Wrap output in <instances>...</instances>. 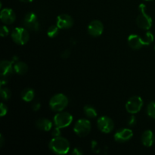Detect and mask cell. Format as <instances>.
Segmentation results:
<instances>
[{"mask_svg": "<svg viewBox=\"0 0 155 155\" xmlns=\"http://www.w3.org/2000/svg\"><path fill=\"white\" fill-rule=\"evenodd\" d=\"M49 148L53 153L57 154H65L69 151V142L64 137H54L49 142Z\"/></svg>", "mask_w": 155, "mask_h": 155, "instance_id": "1", "label": "cell"}, {"mask_svg": "<svg viewBox=\"0 0 155 155\" xmlns=\"http://www.w3.org/2000/svg\"><path fill=\"white\" fill-rule=\"evenodd\" d=\"M139 9L141 13L136 18L138 27L142 30H149L152 26V19L145 12L146 6L144 4H141L139 6Z\"/></svg>", "mask_w": 155, "mask_h": 155, "instance_id": "2", "label": "cell"}, {"mask_svg": "<svg viewBox=\"0 0 155 155\" xmlns=\"http://www.w3.org/2000/svg\"><path fill=\"white\" fill-rule=\"evenodd\" d=\"M68 98L64 94L58 93L53 95L49 101V106L54 111L61 112L68 106Z\"/></svg>", "mask_w": 155, "mask_h": 155, "instance_id": "3", "label": "cell"}, {"mask_svg": "<svg viewBox=\"0 0 155 155\" xmlns=\"http://www.w3.org/2000/svg\"><path fill=\"white\" fill-rule=\"evenodd\" d=\"M12 38L14 42L18 45H25L30 39L28 30L24 27H16L12 31Z\"/></svg>", "mask_w": 155, "mask_h": 155, "instance_id": "4", "label": "cell"}, {"mask_svg": "<svg viewBox=\"0 0 155 155\" xmlns=\"http://www.w3.org/2000/svg\"><path fill=\"white\" fill-rule=\"evenodd\" d=\"M74 131L79 137H86L91 131L90 121L86 119H80L75 124Z\"/></svg>", "mask_w": 155, "mask_h": 155, "instance_id": "5", "label": "cell"}, {"mask_svg": "<svg viewBox=\"0 0 155 155\" xmlns=\"http://www.w3.org/2000/svg\"><path fill=\"white\" fill-rule=\"evenodd\" d=\"M22 24L26 29L30 31L36 32L39 30V24L37 16L33 12H29L22 21Z\"/></svg>", "mask_w": 155, "mask_h": 155, "instance_id": "6", "label": "cell"}, {"mask_svg": "<svg viewBox=\"0 0 155 155\" xmlns=\"http://www.w3.org/2000/svg\"><path fill=\"white\" fill-rule=\"evenodd\" d=\"M73 121V116L68 112H61L58 113L54 117V125L60 129L65 128L69 127Z\"/></svg>", "mask_w": 155, "mask_h": 155, "instance_id": "7", "label": "cell"}, {"mask_svg": "<svg viewBox=\"0 0 155 155\" xmlns=\"http://www.w3.org/2000/svg\"><path fill=\"white\" fill-rule=\"evenodd\" d=\"M143 106V100L139 96H133L128 100L126 104V109L127 112L134 114L141 110Z\"/></svg>", "mask_w": 155, "mask_h": 155, "instance_id": "8", "label": "cell"}, {"mask_svg": "<svg viewBox=\"0 0 155 155\" xmlns=\"http://www.w3.org/2000/svg\"><path fill=\"white\" fill-rule=\"evenodd\" d=\"M98 128L101 133H109L114 128V124L111 118L107 116L101 117L97 121Z\"/></svg>", "mask_w": 155, "mask_h": 155, "instance_id": "9", "label": "cell"}, {"mask_svg": "<svg viewBox=\"0 0 155 155\" xmlns=\"http://www.w3.org/2000/svg\"><path fill=\"white\" fill-rule=\"evenodd\" d=\"M104 31V25L98 20L92 21L88 27V32L89 34L94 37H98L101 36Z\"/></svg>", "mask_w": 155, "mask_h": 155, "instance_id": "10", "label": "cell"}, {"mask_svg": "<svg viewBox=\"0 0 155 155\" xmlns=\"http://www.w3.org/2000/svg\"><path fill=\"white\" fill-rule=\"evenodd\" d=\"M133 136V133L130 129L124 128L118 130L114 134V139L119 143L127 142L130 140Z\"/></svg>", "mask_w": 155, "mask_h": 155, "instance_id": "11", "label": "cell"}, {"mask_svg": "<svg viewBox=\"0 0 155 155\" xmlns=\"http://www.w3.org/2000/svg\"><path fill=\"white\" fill-rule=\"evenodd\" d=\"M56 24L60 29H69L74 24V20L69 15L62 14L58 16Z\"/></svg>", "mask_w": 155, "mask_h": 155, "instance_id": "12", "label": "cell"}, {"mask_svg": "<svg viewBox=\"0 0 155 155\" xmlns=\"http://www.w3.org/2000/svg\"><path fill=\"white\" fill-rule=\"evenodd\" d=\"M0 18L5 24H12L15 21L16 15L12 9L6 8L1 11Z\"/></svg>", "mask_w": 155, "mask_h": 155, "instance_id": "13", "label": "cell"}, {"mask_svg": "<svg viewBox=\"0 0 155 155\" xmlns=\"http://www.w3.org/2000/svg\"><path fill=\"white\" fill-rule=\"evenodd\" d=\"M13 62L12 61L3 60L0 64V68H1V76H5V77H10L11 74L14 72Z\"/></svg>", "mask_w": 155, "mask_h": 155, "instance_id": "14", "label": "cell"}, {"mask_svg": "<svg viewBox=\"0 0 155 155\" xmlns=\"http://www.w3.org/2000/svg\"><path fill=\"white\" fill-rule=\"evenodd\" d=\"M128 44L130 48L135 50L139 49L144 45L142 36H139L136 34L130 35V36L128 37Z\"/></svg>", "mask_w": 155, "mask_h": 155, "instance_id": "15", "label": "cell"}, {"mask_svg": "<svg viewBox=\"0 0 155 155\" xmlns=\"http://www.w3.org/2000/svg\"><path fill=\"white\" fill-rule=\"evenodd\" d=\"M155 137L152 131L151 130H146L144 132L142 135V142L143 145L145 147L152 146L154 143Z\"/></svg>", "mask_w": 155, "mask_h": 155, "instance_id": "16", "label": "cell"}, {"mask_svg": "<svg viewBox=\"0 0 155 155\" xmlns=\"http://www.w3.org/2000/svg\"><path fill=\"white\" fill-rule=\"evenodd\" d=\"M36 127L42 131L48 132L52 127V123L46 118H40L36 122Z\"/></svg>", "mask_w": 155, "mask_h": 155, "instance_id": "17", "label": "cell"}, {"mask_svg": "<svg viewBox=\"0 0 155 155\" xmlns=\"http://www.w3.org/2000/svg\"><path fill=\"white\" fill-rule=\"evenodd\" d=\"M21 98L24 100L26 102H30V101H33L35 96V92L33 89L31 88H26L24 90L21 92Z\"/></svg>", "mask_w": 155, "mask_h": 155, "instance_id": "18", "label": "cell"}, {"mask_svg": "<svg viewBox=\"0 0 155 155\" xmlns=\"http://www.w3.org/2000/svg\"><path fill=\"white\" fill-rule=\"evenodd\" d=\"M14 70H15L16 74H19V75H23V74L27 73L28 67H27V64L24 63V62L18 61L14 65Z\"/></svg>", "mask_w": 155, "mask_h": 155, "instance_id": "19", "label": "cell"}, {"mask_svg": "<svg viewBox=\"0 0 155 155\" xmlns=\"http://www.w3.org/2000/svg\"><path fill=\"white\" fill-rule=\"evenodd\" d=\"M86 116L89 118H95L97 117V111L92 106L86 105L83 108Z\"/></svg>", "mask_w": 155, "mask_h": 155, "instance_id": "20", "label": "cell"}, {"mask_svg": "<svg viewBox=\"0 0 155 155\" xmlns=\"http://www.w3.org/2000/svg\"><path fill=\"white\" fill-rule=\"evenodd\" d=\"M154 35L152 34V33L151 32H147L143 36H142V42H143L144 45H149L154 41Z\"/></svg>", "mask_w": 155, "mask_h": 155, "instance_id": "21", "label": "cell"}, {"mask_svg": "<svg viewBox=\"0 0 155 155\" xmlns=\"http://www.w3.org/2000/svg\"><path fill=\"white\" fill-rule=\"evenodd\" d=\"M59 27H58L57 24L56 25H51L49 28L47 30V35L49 36L50 38H54L58 36L59 32Z\"/></svg>", "mask_w": 155, "mask_h": 155, "instance_id": "22", "label": "cell"}, {"mask_svg": "<svg viewBox=\"0 0 155 155\" xmlns=\"http://www.w3.org/2000/svg\"><path fill=\"white\" fill-rule=\"evenodd\" d=\"M147 113L150 117L155 120V101H151L147 107Z\"/></svg>", "mask_w": 155, "mask_h": 155, "instance_id": "23", "label": "cell"}, {"mask_svg": "<svg viewBox=\"0 0 155 155\" xmlns=\"http://www.w3.org/2000/svg\"><path fill=\"white\" fill-rule=\"evenodd\" d=\"M11 93L10 89L8 88H2L1 89V97L3 100H8L11 98Z\"/></svg>", "mask_w": 155, "mask_h": 155, "instance_id": "24", "label": "cell"}, {"mask_svg": "<svg viewBox=\"0 0 155 155\" xmlns=\"http://www.w3.org/2000/svg\"><path fill=\"white\" fill-rule=\"evenodd\" d=\"M8 113V108L6 105H5L3 103H1L0 104V116L4 117L5 115L7 114Z\"/></svg>", "mask_w": 155, "mask_h": 155, "instance_id": "25", "label": "cell"}, {"mask_svg": "<svg viewBox=\"0 0 155 155\" xmlns=\"http://www.w3.org/2000/svg\"><path fill=\"white\" fill-rule=\"evenodd\" d=\"M0 34L2 37L7 36L9 34V30L6 26H2L1 30H0Z\"/></svg>", "mask_w": 155, "mask_h": 155, "instance_id": "26", "label": "cell"}, {"mask_svg": "<svg viewBox=\"0 0 155 155\" xmlns=\"http://www.w3.org/2000/svg\"><path fill=\"white\" fill-rule=\"evenodd\" d=\"M61 133L60 131V128H58V127H56V128H54V130H52V132H51V136H53V137H58V136H61Z\"/></svg>", "mask_w": 155, "mask_h": 155, "instance_id": "27", "label": "cell"}, {"mask_svg": "<svg viewBox=\"0 0 155 155\" xmlns=\"http://www.w3.org/2000/svg\"><path fill=\"white\" fill-rule=\"evenodd\" d=\"M136 119L134 116L130 117V119L128 120V124L130 127H133V126L136 125Z\"/></svg>", "mask_w": 155, "mask_h": 155, "instance_id": "28", "label": "cell"}, {"mask_svg": "<svg viewBox=\"0 0 155 155\" xmlns=\"http://www.w3.org/2000/svg\"><path fill=\"white\" fill-rule=\"evenodd\" d=\"M71 154H74V155H81L83 154V152L81 151V149H80V148H74V150H73V151L71 152Z\"/></svg>", "mask_w": 155, "mask_h": 155, "instance_id": "29", "label": "cell"}, {"mask_svg": "<svg viewBox=\"0 0 155 155\" xmlns=\"http://www.w3.org/2000/svg\"><path fill=\"white\" fill-rule=\"evenodd\" d=\"M70 54H71V51H70L69 49H67L65 50L64 52H62V54H61V56L63 58L65 59V58H68L70 56Z\"/></svg>", "mask_w": 155, "mask_h": 155, "instance_id": "30", "label": "cell"}, {"mask_svg": "<svg viewBox=\"0 0 155 155\" xmlns=\"http://www.w3.org/2000/svg\"><path fill=\"white\" fill-rule=\"evenodd\" d=\"M40 107H41L40 103H39V102H35L34 104H33V106H32V108H33V110H34V111H37V110H39Z\"/></svg>", "mask_w": 155, "mask_h": 155, "instance_id": "31", "label": "cell"}, {"mask_svg": "<svg viewBox=\"0 0 155 155\" xmlns=\"http://www.w3.org/2000/svg\"><path fill=\"white\" fill-rule=\"evenodd\" d=\"M3 144H4V138L2 135H0V147H2Z\"/></svg>", "mask_w": 155, "mask_h": 155, "instance_id": "32", "label": "cell"}, {"mask_svg": "<svg viewBox=\"0 0 155 155\" xmlns=\"http://www.w3.org/2000/svg\"><path fill=\"white\" fill-rule=\"evenodd\" d=\"M21 2H25V3H28V2H33V0H20Z\"/></svg>", "mask_w": 155, "mask_h": 155, "instance_id": "33", "label": "cell"}, {"mask_svg": "<svg viewBox=\"0 0 155 155\" xmlns=\"http://www.w3.org/2000/svg\"><path fill=\"white\" fill-rule=\"evenodd\" d=\"M145 1H153V0H145Z\"/></svg>", "mask_w": 155, "mask_h": 155, "instance_id": "34", "label": "cell"}, {"mask_svg": "<svg viewBox=\"0 0 155 155\" xmlns=\"http://www.w3.org/2000/svg\"></svg>", "mask_w": 155, "mask_h": 155, "instance_id": "35", "label": "cell"}]
</instances>
